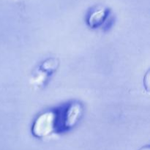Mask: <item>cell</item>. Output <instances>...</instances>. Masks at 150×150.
Returning a JSON list of instances; mask_svg holds the SVG:
<instances>
[{
    "label": "cell",
    "instance_id": "6da1fadb",
    "mask_svg": "<svg viewBox=\"0 0 150 150\" xmlns=\"http://www.w3.org/2000/svg\"><path fill=\"white\" fill-rule=\"evenodd\" d=\"M56 129L55 115L53 113H45L41 115L35 123L34 134L38 137H43Z\"/></svg>",
    "mask_w": 150,
    "mask_h": 150
},
{
    "label": "cell",
    "instance_id": "7a4b0ae2",
    "mask_svg": "<svg viewBox=\"0 0 150 150\" xmlns=\"http://www.w3.org/2000/svg\"><path fill=\"white\" fill-rule=\"evenodd\" d=\"M108 15V10L104 9H98L92 12L89 17L88 23L91 27L97 28L103 23Z\"/></svg>",
    "mask_w": 150,
    "mask_h": 150
}]
</instances>
